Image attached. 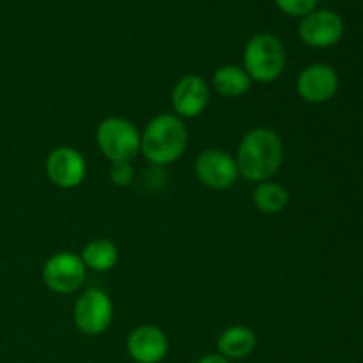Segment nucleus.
Masks as SVG:
<instances>
[{
    "label": "nucleus",
    "instance_id": "nucleus-1",
    "mask_svg": "<svg viewBox=\"0 0 363 363\" xmlns=\"http://www.w3.org/2000/svg\"><path fill=\"white\" fill-rule=\"evenodd\" d=\"M282 163V138L269 128H254L238 145V172L252 183L269 181L279 172Z\"/></svg>",
    "mask_w": 363,
    "mask_h": 363
},
{
    "label": "nucleus",
    "instance_id": "nucleus-2",
    "mask_svg": "<svg viewBox=\"0 0 363 363\" xmlns=\"http://www.w3.org/2000/svg\"><path fill=\"white\" fill-rule=\"evenodd\" d=\"M188 131L183 119L174 113H160L140 133V155L152 165H170L183 156Z\"/></svg>",
    "mask_w": 363,
    "mask_h": 363
},
{
    "label": "nucleus",
    "instance_id": "nucleus-3",
    "mask_svg": "<svg viewBox=\"0 0 363 363\" xmlns=\"http://www.w3.org/2000/svg\"><path fill=\"white\" fill-rule=\"evenodd\" d=\"M286 62V48L277 35L261 32L248 39L243 52V69L252 82L272 84L284 73Z\"/></svg>",
    "mask_w": 363,
    "mask_h": 363
},
{
    "label": "nucleus",
    "instance_id": "nucleus-4",
    "mask_svg": "<svg viewBox=\"0 0 363 363\" xmlns=\"http://www.w3.org/2000/svg\"><path fill=\"white\" fill-rule=\"evenodd\" d=\"M96 144L106 160L131 162L140 155V133L123 117H106L96 130Z\"/></svg>",
    "mask_w": 363,
    "mask_h": 363
},
{
    "label": "nucleus",
    "instance_id": "nucleus-5",
    "mask_svg": "<svg viewBox=\"0 0 363 363\" xmlns=\"http://www.w3.org/2000/svg\"><path fill=\"white\" fill-rule=\"evenodd\" d=\"M87 268L78 254L57 252L43 266V282L52 293L71 294L84 284Z\"/></svg>",
    "mask_w": 363,
    "mask_h": 363
},
{
    "label": "nucleus",
    "instance_id": "nucleus-6",
    "mask_svg": "<svg viewBox=\"0 0 363 363\" xmlns=\"http://www.w3.org/2000/svg\"><path fill=\"white\" fill-rule=\"evenodd\" d=\"M77 328L84 335H101L108 330L113 319V303L101 289H89L78 296L73 308Z\"/></svg>",
    "mask_w": 363,
    "mask_h": 363
},
{
    "label": "nucleus",
    "instance_id": "nucleus-7",
    "mask_svg": "<svg viewBox=\"0 0 363 363\" xmlns=\"http://www.w3.org/2000/svg\"><path fill=\"white\" fill-rule=\"evenodd\" d=\"M195 176L211 190H227L238 181L236 158L222 149H206L195 160Z\"/></svg>",
    "mask_w": 363,
    "mask_h": 363
},
{
    "label": "nucleus",
    "instance_id": "nucleus-8",
    "mask_svg": "<svg viewBox=\"0 0 363 363\" xmlns=\"http://www.w3.org/2000/svg\"><path fill=\"white\" fill-rule=\"evenodd\" d=\"M85 174H87V163L78 149L60 145L46 156V176L57 188L73 190L84 183Z\"/></svg>",
    "mask_w": 363,
    "mask_h": 363
},
{
    "label": "nucleus",
    "instance_id": "nucleus-9",
    "mask_svg": "<svg viewBox=\"0 0 363 363\" xmlns=\"http://www.w3.org/2000/svg\"><path fill=\"white\" fill-rule=\"evenodd\" d=\"M298 34L311 48H330L342 39L344 21L335 11L315 9L301 18Z\"/></svg>",
    "mask_w": 363,
    "mask_h": 363
},
{
    "label": "nucleus",
    "instance_id": "nucleus-10",
    "mask_svg": "<svg viewBox=\"0 0 363 363\" xmlns=\"http://www.w3.org/2000/svg\"><path fill=\"white\" fill-rule=\"evenodd\" d=\"M296 91L303 101L326 103L339 91V74L328 64H311L298 74Z\"/></svg>",
    "mask_w": 363,
    "mask_h": 363
},
{
    "label": "nucleus",
    "instance_id": "nucleus-11",
    "mask_svg": "<svg viewBox=\"0 0 363 363\" xmlns=\"http://www.w3.org/2000/svg\"><path fill=\"white\" fill-rule=\"evenodd\" d=\"M209 84L199 74H186L172 91L174 116L179 119L199 117L209 105Z\"/></svg>",
    "mask_w": 363,
    "mask_h": 363
},
{
    "label": "nucleus",
    "instance_id": "nucleus-12",
    "mask_svg": "<svg viewBox=\"0 0 363 363\" xmlns=\"http://www.w3.org/2000/svg\"><path fill=\"white\" fill-rule=\"evenodd\" d=\"M126 350L135 363H160L169 353V339L158 326L142 325L128 335Z\"/></svg>",
    "mask_w": 363,
    "mask_h": 363
},
{
    "label": "nucleus",
    "instance_id": "nucleus-13",
    "mask_svg": "<svg viewBox=\"0 0 363 363\" xmlns=\"http://www.w3.org/2000/svg\"><path fill=\"white\" fill-rule=\"evenodd\" d=\"M255 346H257V337L248 326L243 325H234L223 330L216 342L218 354L227 360H243L254 353Z\"/></svg>",
    "mask_w": 363,
    "mask_h": 363
},
{
    "label": "nucleus",
    "instance_id": "nucleus-14",
    "mask_svg": "<svg viewBox=\"0 0 363 363\" xmlns=\"http://www.w3.org/2000/svg\"><path fill=\"white\" fill-rule=\"evenodd\" d=\"M213 87L223 98H241L252 87V78L236 64H225L213 74Z\"/></svg>",
    "mask_w": 363,
    "mask_h": 363
},
{
    "label": "nucleus",
    "instance_id": "nucleus-15",
    "mask_svg": "<svg viewBox=\"0 0 363 363\" xmlns=\"http://www.w3.org/2000/svg\"><path fill=\"white\" fill-rule=\"evenodd\" d=\"M80 257L87 269L105 273L110 272L117 264V261H119V252H117V247L110 240L96 238V240H91L85 245Z\"/></svg>",
    "mask_w": 363,
    "mask_h": 363
},
{
    "label": "nucleus",
    "instance_id": "nucleus-16",
    "mask_svg": "<svg viewBox=\"0 0 363 363\" xmlns=\"http://www.w3.org/2000/svg\"><path fill=\"white\" fill-rule=\"evenodd\" d=\"M252 201H254L255 208L264 215H277L287 208L289 194L282 184L273 183V181H262L254 188Z\"/></svg>",
    "mask_w": 363,
    "mask_h": 363
},
{
    "label": "nucleus",
    "instance_id": "nucleus-17",
    "mask_svg": "<svg viewBox=\"0 0 363 363\" xmlns=\"http://www.w3.org/2000/svg\"><path fill=\"white\" fill-rule=\"evenodd\" d=\"M273 2L287 16L303 18L315 11L319 0H273Z\"/></svg>",
    "mask_w": 363,
    "mask_h": 363
},
{
    "label": "nucleus",
    "instance_id": "nucleus-18",
    "mask_svg": "<svg viewBox=\"0 0 363 363\" xmlns=\"http://www.w3.org/2000/svg\"><path fill=\"white\" fill-rule=\"evenodd\" d=\"M108 176H110V181H112L116 186H119V188L130 186L131 181H133V177H135L131 162H116V163H112V169H110Z\"/></svg>",
    "mask_w": 363,
    "mask_h": 363
},
{
    "label": "nucleus",
    "instance_id": "nucleus-19",
    "mask_svg": "<svg viewBox=\"0 0 363 363\" xmlns=\"http://www.w3.org/2000/svg\"><path fill=\"white\" fill-rule=\"evenodd\" d=\"M197 363H233V362L227 360V358H223L222 354L218 353H209L206 354V357H202Z\"/></svg>",
    "mask_w": 363,
    "mask_h": 363
}]
</instances>
